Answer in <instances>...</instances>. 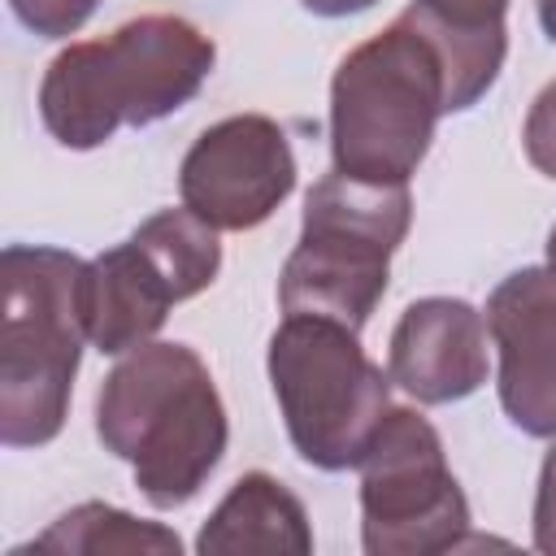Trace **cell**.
<instances>
[{"label": "cell", "mask_w": 556, "mask_h": 556, "mask_svg": "<svg viewBox=\"0 0 556 556\" xmlns=\"http://www.w3.org/2000/svg\"><path fill=\"white\" fill-rule=\"evenodd\" d=\"M217 43L178 13H143L104 39L61 48L39 83V122L70 148L91 152L122 126H152L200 96Z\"/></svg>", "instance_id": "cell-1"}, {"label": "cell", "mask_w": 556, "mask_h": 556, "mask_svg": "<svg viewBox=\"0 0 556 556\" xmlns=\"http://www.w3.org/2000/svg\"><path fill=\"white\" fill-rule=\"evenodd\" d=\"M96 439L130 465L143 500L169 513L191 504L213 478L226 456L230 421L195 348L143 343L100 382Z\"/></svg>", "instance_id": "cell-2"}, {"label": "cell", "mask_w": 556, "mask_h": 556, "mask_svg": "<svg viewBox=\"0 0 556 556\" xmlns=\"http://www.w3.org/2000/svg\"><path fill=\"white\" fill-rule=\"evenodd\" d=\"M0 443L43 447L70 417L87 334V261L65 248L0 252Z\"/></svg>", "instance_id": "cell-3"}, {"label": "cell", "mask_w": 556, "mask_h": 556, "mask_svg": "<svg viewBox=\"0 0 556 556\" xmlns=\"http://www.w3.org/2000/svg\"><path fill=\"white\" fill-rule=\"evenodd\" d=\"M443 113H452L443 48L404 9L330 78V161L361 182H408Z\"/></svg>", "instance_id": "cell-4"}, {"label": "cell", "mask_w": 556, "mask_h": 556, "mask_svg": "<svg viewBox=\"0 0 556 556\" xmlns=\"http://www.w3.org/2000/svg\"><path fill=\"white\" fill-rule=\"evenodd\" d=\"M408 226V182H361L339 169L321 174L304 195L300 239L278 274V308L361 330L387 295L391 256Z\"/></svg>", "instance_id": "cell-5"}, {"label": "cell", "mask_w": 556, "mask_h": 556, "mask_svg": "<svg viewBox=\"0 0 556 556\" xmlns=\"http://www.w3.org/2000/svg\"><path fill=\"white\" fill-rule=\"evenodd\" d=\"M265 369L295 456L321 473L356 469L391 408V374L365 356L361 330L317 313H282Z\"/></svg>", "instance_id": "cell-6"}, {"label": "cell", "mask_w": 556, "mask_h": 556, "mask_svg": "<svg viewBox=\"0 0 556 556\" xmlns=\"http://www.w3.org/2000/svg\"><path fill=\"white\" fill-rule=\"evenodd\" d=\"M356 469L361 547L369 556H439L465 543L469 500L430 417L391 404Z\"/></svg>", "instance_id": "cell-7"}, {"label": "cell", "mask_w": 556, "mask_h": 556, "mask_svg": "<svg viewBox=\"0 0 556 556\" xmlns=\"http://www.w3.org/2000/svg\"><path fill=\"white\" fill-rule=\"evenodd\" d=\"M295 191V152L265 113H235L200 130L178 165V195L213 230H252Z\"/></svg>", "instance_id": "cell-8"}, {"label": "cell", "mask_w": 556, "mask_h": 556, "mask_svg": "<svg viewBox=\"0 0 556 556\" xmlns=\"http://www.w3.org/2000/svg\"><path fill=\"white\" fill-rule=\"evenodd\" d=\"M500 408L530 439H556V269L526 265L486 295Z\"/></svg>", "instance_id": "cell-9"}, {"label": "cell", "mask_w": 556, "mask_h": 556, "mask_svg": "<svg viewBox=\"0 0 556 556\" xmlns=\"http://www.w3.org/2000/svg\"><path fill=\"white\" fill-rule=\"evenodd\" d=\"M486 313L456 295L413 300L387 348V374L417 404H456L473 395L491 374Z\"/></svg>", "instance_id": "cell-10"}, {"label": "cell", "mask_w": 556, "mask_h": 556, "mask_svg": "<svg viewBox=\"0 0 556 556\" xmlns=\"http://www.w3.org/2000/svg\"><path fill=\"white\" fill-rule=\"evenodd\" d=\"M174 304H182L174 282L135 239L87 261V334L96 352L126 356L152 343Z\"/></svg>", "instance_id": "cell-11"}, {"label": "cell", "mask_w": 556, "mask_h": 556, "mask_svg": "<svg viewBox=\"0 0 556 556\" xmlns=\"http://www.w3.org/2000/svg\"><path fill=\"white\" fill-rule=\"evenodd\" d=\"M200 556H248V552H278V556H308L313 526L300 495L265 469L235 478L226 500L208 513L195 534Z\"/></svg>", "instance_id": "cell-12"}, {"label": "cell", "mask_w": 556, "mask_h": 556, "mask_svg": "<svg viewBox=\"0 0 556 556\" xmlns=\"http://www.w3.org/2000/svg\"><path fill=\"white\" fill-rule=\"evenodd\" d=\"M17 552H61V556H178L182 539L161 521H139L126 508L87 500L61 513L39 539Z\"/></svg>", "instance_id": "cell-13"}, {"label": "cell", "mask_w": 556, "mask_h": 556, "mask_svg": "<svg viewBox=\"0 0 556 556\" xmlns=\"http://www.w3.org/2000/svg\"><path fill=\"white\" fill-rule=\"evenodd\" d=\"M130 239L161 265V274L174 282L178 300L208 291L222 269L217 230L208 222H200L191 208H161V213L143 217Z\"/></svg>", "instance_id": "cell-14"}, {"label": "cell", "mask_w": 556, "mask_h": 556, "mask_svg": "<svg viewBox=\"0 0 556 556\" xmlns=\"http://www.w3.org/2000/svg\"><path fill=\"white\" fill-rule=\"evenodd\" d=\"M13 17L39 39H70L87 26L100 0H9Z\"/></svg>", "instance_id": "cell-15"}, {"label": "cell", "mask_w": 556, "mask_h": 556, "mask_svg": "<svg viewBox=\"0 0 556 556\" xmlns=\"http://www.w3.org/2000/svg\"><path fill=\"white\" fill-rule=\"evenodd\" d=\"M426 17H434L439 26L456 30V35H491V30H508L504 13L508 0H413Z\"/></svg>", "instance_id": "cell-16"}, {"label": "cell", "mask_w": 556, "mask_h": 556, "mask_svg": "<svg viewBox=\"0 0 556 556\" xmlns=\"http://www.w3.org/2000/svg\"><path fill=\"white\" fill-rule=\"evenodd\" d=\"M521 148L539 174L556 178V78L534 96V104L521 122Z\"/></svg>", "instance_id": "cell-17"}, {"label": "cell", "mask_w": 556, "mask_h": 556, "mask_svg": "<svg viewBox=\"0 0 556 556\" xmlns=\"http://www.w3.org/2000/svg\"><path fill=\"white\" fill-rule=\"evenodd\" d=\"M530 539L543 556H556V439L543 456L539 486H534V513H530Z\"/></svg>", "instance_id": "cell-18"}, {"label": "cell", "mask_w": 556, "mask_h": 556, "mask_svg": "<svg viewBox=\"0 0 556 556\" xmlns=\"http://www.w3.org/2000/svg\"><path fill=\"white\" fill-rule=\"evenodd\" d=\"M308 13H317V17H352V13H365V9H374L378 0H300Z\"/></svg>", "instance_id": "cell-19"}, {"label": "cell", "mask_w": 556, "mask_h": 556, "mask_svg": "<svg viewBox=\"0 0 556 556\" xmlns=\"http://www.w3.org/2000/svg\"><path fill=\"white\" fill-rule=\"evenodd\" d=\"M534 13H539V26H543V35L556 43V0H534Z\"/></svg>", "instance_id": "cell-20"}, {"label": "cell", "mask_w": 556, "mask_h": 556, "mask_svg": "<svg viewBox=\"0 0 556 556\" xmlns=\"http://www.w3.org/2000/svg\"><path fill=\"white\" fill-rule=\"evenodd\" d=\"M547 265H552V269H556V226H552V230H547Z\"/></svg>", "instance_id": "cell-21"}]
</instances>
